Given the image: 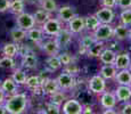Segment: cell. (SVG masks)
Here are the masks:
<instances>
[{"instance_id": "cell-25", "label": "cell", "mask_w": 131, "mask_h": 114, "mask_svg": "<svg viewBox=\"0 0 131 114\" xmlns=\"http://www.w3.org/2000/svg\"><path fill=\"white\" fill-rule=\"evenodd\" d=\"M116 57V53L112 49H104L99 55V60L103 64H113Z\"/></svg>"}, {"instance_id": "cell-5", "label": "cell", "mask_w": 131, "mask_h": 114, "mask_svg": "<svg viewBox=\"0 0 131 114\" xmlns=\"http://www.w3.org/2000/svg\"><path fill=\"white\" fill-rule=\"evenodd\" d=\"M57 83H58L60 90H69L72 89L75 86L74 75L70 72H63L57 77Z\"/></svg>"}, {"instance_id": "cell-6", "label": "cell", "mask_w": 131, "mask_h": 114, "mask_svg": "<svg viewBox=\"0 0 131 114\" xmlns=\"http://www.w3.org/2000/svg\"><path fill=\"white\" fill-rule=\"evenodd\" d=\"M60 110L64 114H82L83 105L77 99H66Z\"/></svg>"}, {"instance_id": "cell-26", "label": "cell", "mask_w": 131, "mask_h": 114, "mask_svg": "<svg viewBox=\"0 0 131 114\" xmlns=\"http://www.w3.org/2000/svg\"><path fill=\"white\" fill-rule=\"evenodd\" d=\"M26 32L27 31L17 26L10 31V38L15 44H19V42H22L23 40L26 39Z\"/></svg>"}, {"instance_id": "cell-23", "label": "cell", "mask_w": 131, "mask_h": 114, "mask_svg": "<svg viewBox=\"0 0 131 114\" xmlns=\"http://www.w3.org/2000/svg\"><path fill=\"white\" fill-rule=\"evenodd\" d=\"M129 30L130 29L127 26V25L120 24V25H117L116 27H114L113 37H114L116 40H120V41L125 40V39H128V37H129Z\"/></svg>"}, {"instance_id": "cell-12", "label": "cell", "mask_w": 131, "mask_h": 114, "mask_svg": "<svg viewBox=\"0 0 131 114\" xmlns=\"http://www.w3.org/2000/svg\"><path fill=\"white\" fill-rule=\"evenodd\" d=\"M67 24H69V27H67V29H69L73 34L81 33L83 30H85V26H84V17L78 16V15L73 17L71 21L67 23Z\"/></svg>"}, {"instance_id": "cell-10", "label": "cell", "mask_w": 131, "mask_h": 114, "mask_svg": "<svg viewBox=\"0 0 131 114\" xmlns=\"http://www.w3.org/2000/svg\"><path fill=\"white\" fill-rule=\"evenodd\" d=\"M95 15L99 19L100 24H111V23L114 21V17H115L113 8H107V7L100 8Z\"/></svg>"}, {"instance_id": "cell-32", "label": "cell", "mask_w": 131, "mask_h": 114, "mask_svg": "<svg viewBox=\"0 0 131 114\" xmlns=\"http://www.w3.org/2000/svg\"><path fill=\"white\" fill-rule=\"evenodd\" d=\"M39 5L42 9H45L48 13H55L58 9L56 0H41L39 2Z\"/></svg>"}, {"instance_id": "cell-18", "label": "cell", "mask_w": 131, "mask_h": 114, "mask_svg": "<svg viewBox=\"0 0 131 114\" xmlns=\"http://www.w3.org/2000/svg\"><path fill=\"white\" fill-rule=\"evenodd\" d=\"M119 85L123 86H130L131 85V72L129 68H124V70H119L114 78Z\"/></svg>"}, {"instance_id": "cell-8", "label": "cell", "mask_w": 131, "mask_h": 114, "mask_svg": "<svg viewBox=\"0 0 131 114\" xmlns=\"http://www.w3.org/2000/svg\"><path fill=\"white\" fill-rule=\"evenodd\" d=\"M73 38V33L69 29H62L60 31L55 35V41L59 46V48H66L67 46L71 44Z\"/></svg>"}, {"instance_id": "cell-9", "label": "cell", "mask_w": 131, "mask_h": 114, "mask_svg": "<svg viewBox=\"0 0 131 114\" xmlns=\"http://www.w3.org/2000/svg\"><path fill=\"white\" fill-rule=\"evenodd\" d=\"M74 16H77V12L72 6H63L57 9V18L62 23H69Z\"/></svg>"}, {"instance_id": "cell-41", "label": "cell", "mask_w": 131, "mask_h": 114, "mask_svg": "<svg viewBox=\"0 0 131 114\" xmlns=\"http://www.w3.org/2000/svg\"><path fill=\"white\" fill-rule=\"evenodd\" d=\"M117 6L121 9H130L131 8V0H117Z\"/></svg>"}, {"instance_id": "cell-46", "label": "cell", "mask_w": 131, "mask_h": 114, "mask_svg": "<svg viewBox=\"0 0 131 114\" xmlns=\"http://www.w3.org/2000/svg\"><path fill=\"white\" fill-rule=\"evenodd\" d=\"M25 1V4H30V5H38L39 4L40 1H41V0H24Z\"/></svg>"}, {"instance_id": "cell-28", "label": "cell", "mask_w": 131, "mask_h": 114, "mask_svg": "<svg viewBox=\"0 0 131 114\" xmlns=\"http://www.w3.org/2000/svg\"><path fill=\"white\" fill-rule=\"evenodd\" d=\"M25 86L29 88L30 90H39L41 88V79L38 75H31V77H27Z\"/></svg>"}, {"instance_id": "cell-49", "label": "cell", "mask_w": 131, "mask_h": 114, "mask_svg": "<svg viewBox=\"0 0 131 114\" xmlns=\"http://www.w3.org/2000/svg\"><path fill=\"white\" fill-rule=\"evenodd\" d=\"M129 70H130V72H131V63H130V65H129Z\"/></svg>"}, {"instance_id": "cell-42", "label": "cell", "mask_w": 131, "mask_h": 114, "mask_svg": "<svg viewBox=\"0 0 131 114\" xmlns=\"http://www.w3.org/2000/svg\"><path fill=\"white\" fill-rule=\"evenodd\" d=\"M9 5L10 0H0V13L9 11Z\"/></svg>"}, {"instance_id": "cell-51", "label": "cell", "mask_w": 131, "mask_h": 114, "mask_svg": "<svg viewBox=\"0 0 131 114\" xmlns=\"http://www.w3.org/2000/svg\"><path fill=\"white\" fill-rule=\"evenodd\" d=\"M130 88H131V85H130Z\"/></svg>"}, {"instance_id": "cell-36", "label": "cell", "mask_w": 131, "mask_h": 114, "mask_svg": "<svg viewBox=\"0 0 131 114\" xmlns=\"http://www.w3.org/2000/svg\"><path fill=\"white\" fill-rule=\"evenodd\" d=\"M120 21L121 24L130 26L131 25V9H123L120 14Z\"/></svg>"}, {"instance_id": "cell-30", "label": "cell", "mask_w": 131, "mask_h": 114, "mask_svg": "<svg viewBox=\"0 0 131 114\" xmlns=\"http://www.w3.org/2000/svg\"><path fill=\"white\" fill-rule=\"evenodd\" d=\"M34 21H36V24L38 25H42L45 22H47L48 19L50 18V13L46 12L45 9H38V11L33 14Z\"/></svg>"}, {"instance_id": "cell-17", "label": "cell", "mask_w": 131, "mask_h": 114, "mask_svg": "<svg viewBox=\"0 0 131 114\" xmlns=\"http://www.w3.org/2000/svg\"><path fill=\"white\" fill-rule=\"evenodd\" d=\"M26 38L29 40H31L34 44H40L41 41H43L45 38V33L42 31V29H39V27H32V29L27 30L26 32Z\"/></svg>"}, {"instance_id": "cell-31", "label": "cell", "mask_w": 131, "mask_h": 114, "mask_svg": "<svg viewBox=\"0 0 131 114\" xmlns=\"http://www.w3.org/2000/svg\"><path fill=\"white\" fill-rule=\"evenodd\" d=\"M24 8H25L24 0H12L10 5H9V11L15 15H18L21 13H23Z\"/></svg>"}, {"instance_id": "cell-38", "label": "cell", "mask_w": 131, "mask_h": 114, "mask_svg": "<svg viewBox=\"0 0 131 114\" xmlns=\"http://www.w3.org/2000/svg\"><path fill=\"white\" fill-rule=\"evenodd\" d=\"M45 112L48 114H59L60 113V106L56 105V104L49 102L46 104V108H45Z\"/></svg>"}, {"instance_id": "cell-39", "label": "cell", "mask_w": 131, "mask_h": 114, "mask_svg": "<svg viewBox=\"0 0 131 114\" xmlns=\"http://www.w3.org/2000/svg\"><path fill=\"white\" fill-rule=\"evenodd\" d=\"M58 57H59V60H60V63H62V65H64V66H67V65L72 64V62H73V58L69 53L58 54Z\"/></svg>"}, {"instance_id": "cell-29", "label": "cell", "mask_w": 131, "mask_h": 114, "mask_svg": "<svg viewBox=\"0 0 131 114\" xmlns=\"http://www.w3.org/2000/svg\"><path fill=\"white\" fill-rule=\"evenodd\" d=\"M46 65L48 67V70L54 72V71H57L59 67H62V63L59 60L58 55H54V56H49L46 60Z\"/></svg>"}, {"instance_id": "cell-2", "label": "cell", "mask_w": 131, "mask_h": 114, "mask_svg": "<svg viewBox=\"0 0 131 114\" xmlns=\"http://www.w3.org/2000/svg\"><path fill=\"white\" fill-rule=\"evenodd\" d=\"M114 27L111 26V24H100L97 29L92 32L96 41H107L111 38H113Z\"/></svg>"}, {"instance_id": "cell-14", "label": "cell", "mask_w": 131, "mask_h": 114, "mask_svg": "<svg viewBox=\"0 0 131 114\" xmlns=\"http://www.w3.org/2000/svg\"><path fill=\"white\" fill-rule=\"evenodd\" d=\"M116 96L114 92H111V91H104L102 94V97H100V104L102 106L107 110V108H114L116 106Z\"/></svg>"}, {"instance_id": "cell-48", "label": "cell", "mask_w": 131, "mask_h": 114, "mask_svg": "<svg viewBox=\"0 0 131 114\" xmlns=\"http://www.w3.org/2000/svg\"><path fill=\"white\" fill-rule=\"evenodd\" d=\"M128 39H129L130 41H131V29L129 30V37H128Z\"/></svg>"}, {"instance_id": "cell-27", "label": "cell", "mask_w": 131, "mask_h": 114, "mask_svg": "<svg viewBox=\"0 0 131 114\" xmlns=\"http://www.w3.org/2000/svg\"><path fill=\"white\" fill-rule=\"evenodd\" d=\"M95 41H96V39H95V37L92 33L84 35V37L81 39V41H80V53H81V54H87L88 48L94 44Z\"/></svg>"}, {"instance_id": "cell-1", "label": "cell", "mask_w": 131, "mask_h": 114, "mask_svg": "<svg viewBox=\"0 0 131 114\" xmlns=\"http://www.w3.org/2000/svg\"><path fill=\"white\" fill-rule=\"evenodd\" d=\"M29 98L25 94H14L5 102V107L9 114H22L27 110Z\"/></svg>"}, {"instance_id": "cell-47", "label": "cell", "mask_w": 131, "mask_h": 114, "mask_svg": "<svg viewBox=\"0 0 131 114\" xmlns=\"http://www.w3.org/2000/svg\"><path fill=\"white\" fill-rule=\"evenodd\" d=\"M0 114H7V110L5 107V105L0 104Z\"/></svg>"}, {"instance_id": "cell-24", "label": "cell", "mask_w": 131, "mask_h": 114, "mask_svg": "<svg viewBox=\"0 0 131 114\" xmlns=\"http://www.w3.org/2000/svg\"><path fill=\"white\" fill-rule=\"evenodd\" d=\"M99 25H100V22H99V19L97 18L96 15H89V16L84 17V26H85L87 31L92 33Z\"/></svg>"}, {"instance_id": "cell-45", "label": "cell", "mask_w": 131, "mask_h": 114, "mask_svg": "<svg viewBox=\"0 0 131 114\" xmlns=\"http://www.w3.org/2000/svg\"><path fill=\"white\" fill-rule=\"evenodd\" d=\"M5 96H6V92L1 89V87H0V104H2L5 102Z\"/></svg>"}, {"instance_id": "cell-3", "label": "cell", "mask_w": 131, "mask_h": 114, "mask_svg": "<svg viewBox=\"0 0 131 114\" xmlns=\"http://www.w3.org/2000/svg\"><path fill=\"white\" fill-rule=\"evenodd\" d=\"M41 29L45 34L55 37V35L62 30V22H60L58 18H51V17H50L47 22H45L43 24H42Z\"/></svg>"}, {"instance_id": "cell-20", "label": "cell", "mask_w": 131, "mask_h": 114, "mask_svg": "<svg viewBox=\"0 0 131 114\" xmlns=\"http://www.w3.org/2000/svg\"><path fill=\"white\" fill-rule=\"evenodd\" d=\"M117 73V68L114 66V64H104L100 68L99 74L104 78L105 80L114 79Z\"/></svg>"}, {"instance_id": "cell-19", "label": "cell", "mask_w": 131, "mask_h": 114, "mask_svg": "<svg viewBox=\"0 0 131 114\" xmlns=\"http://www.w3.org/2000/svg\"><path fill=\"white\" fill-rule=\"evenodd\" d=\"M22 65L29 70H33L38 66V57L33 53L29 51L27 54L22 56Z\"/></svg>"}, {"instance_id": "cell-40", "label": "cell", "mask_w": 131, "mask_h": 114, "mask_svg": "<svg viewBox=\"0 0 131 114\" xmlns=\"http://www.w3.org/2000/svg\"><path fill=\"white\" fill-rule=\"evenodd\" d=\"M100 5L107 8H114L117 6V0H100Z\"/></svg>"}, {"instance_id": "cell-11", "label": "cell", "mask_w": 131, "mask_h": 114, "mask_svg": "<svg viewBox=\"0 0 131 114\" xmlns=\"http://www.w3.org/2000/svg\"><path fill=\"white\" fill-rule=\"evenodd\" d=\"M41 90L43 94H46L48 96H51L52 94L57 92L58 90H60L58 83H57L56 79H41Z\"/></svg>"}, {"instance_id": "cell-22", "label": "cell", "mask_w": 131, "mask_h": 114, "mask_svg": "<svg viewBox=\"0 0 131 114\" xmlns=\"http://www.w3.org/2000/svg\"><path fill=\"white\" fill-rule=\"evenodd\" d=\"M105 49L104 41H95L87 50V55L89 57H99L102 51Z\"/></svg>"}, {"instance_id": "cell-13", "label": "cell", "mask_w": 131, "mask_h": 114, "mask_svg": "<svg viewBox=\"0 0 131 114\" xmlns=\"http://www.w3.org/2000/svg\"><path fill=\"white\" fill-rule=\"evenodd\" d=\"M40 48L43 50L48 56H54V55H58L60 51L59 46L54 40H48V41H41L40 42Z\"/></svg>"}, {"instance_id": "cell-16", "label": "cell", "mask_w": 131, "mask_h": 114, "mask_svg": "<svg viewBox=\"0 0 131 114\" xmlns=\"http://www.w3.org/2000/svg\"><path fill=\"white\" fill-rule=\"evenodd\" d=\"M114 94L116 96L117 102H128L131 98V88L130 86L119 85Z\"/></svg>"}, {"instance_id": "cell-35", "label": "cell", "mask_w": 131, "mask_h": 114, "mask_svg": "<svg viewBox=\"0 0 131 114\" xmlns=\"http://www.w3.org/2000/svg\"><path fill=\"white\" fill-rule=\"evenodd\" d=\"M65 100H66V96L63 92V90H58L57 92L52 94V95L50 96V102L56 104V105H58V106L62 105L63 102H65Z\"/></svg>"}, {"instance_id": "cell-7", "label": "cell", "mask_w": 131, "mask_h": 114, "mask_svg": "<svg viewBox=\"0 0 131 114\" xmlns=\"http://www.w3.org/2000/svg\"><path fill=\"white\" fill-rule=\"evenodd\" d=\"M89 90L94 94H103L106 89V80L102 75H94L89 80Z\"/></svg>"}, {"instance_id": "cell-15", "label": "cell", "mask_w": 131, "mask_h": 114, "mask_svg": "<svg viewBox=\"0 0 131 114\" xmlns=\"http://www.w3.org/2000/svg\"><path fill=\"white\" fill-rule=\"evenodd\" d=\"M130 63H131L130 55L128 53H123V54L116 55L113 64H114V66L119 71V70H124V68H129Z\"/></svg>"}, {"instance_id": "cell-21", "label": "cell", "mask_w": 131, "mask_h": 114, "mask_svg": "<svg viewBox=\"0 0 131 114\" xmlns=\"http://www.w3.org/2000/svg\"><path fill=\"white\" fill-rule=\"evenodd\" d=\"M0 87H1V89L4 90L5 92L8 94V95H14V94H16L17 90H18V85H17L12 78H7L5 81H2Z\"/></svg>"}, {"instance_id": "cell-34", "label": "cell", "mask_w": 131, "mask_h": 114, "mask_svg": "<svg viewBox=\"0 0 131 114\" xmlns=\"http://www.w3.org/2000/svg\"><path fill=\"white\" fill-rule=\"evenodd\" d=\"M12 79L14 80L17 85H25L26 79H27V75H26V73H25L23 70L17 68V70H15L14 73H13Z\"/></svg>"}, {"instance_id": "cell-37", "label": "cell", "mask_w": 131, "mask_h": 114, "mask_svg": "<svg viewBox=\"0 0 131 114\" xmlns=\"http://www.w3.org/2000/svg\"><path fill=\"white\" fill-rule=\"evenodd\" d=\"M0 67L1 68H14L15 67V60L13 57L4 56L0 58Z\"/></svg>"}, {"instance_id": "cell-43", "label": "cell", "mask_w": 131, "mask_h": 114, "mask_svg": "<svg viewBox=\"0 0 131 114\" xmlns=\"http://www.w3.org/2000/svg\"><path fill=\"white\" fill-rule=\"evenodd\" d=\"M121 113L122 114H131V104L130 103L125 104V105L122 107V110H121Z\"/></svg>"}, {"instance_id": "cell-50", "label": "cell", "mask_w": 131, "mask_h": 114, "mask_svg": "<svg viewBox=\"0 0 131 114\" xmlns=\"http://www.w3.org/2000/svg\"><path fill=\"white\" fill-rule=\"evenodd\" d=\"M0 86H1V81H0Z\"/></svg>"}, {"instance_id": "cell-44", "label": "cell", "mask_w": 131, "mask_h": 114, "mask_svg": "<svg viewBox=\"0 0 131 114\" xmlns=\"http://www.w3.org/2000/svg\"><path fill=\"white\" fill-rule=\"evenodd\" d=\"M89 113H92V107L89 105L87 106H83V110H82V114H89Z\"/></svg>"}, {"instance_id": "cell-33", "label": "cell", "mask_w": 131, "mask_h": 114, "mask_svg": "<svg viewBox=\"0 0 131 114\" xmlns=\"http://www.w3.org/2000/svg\"><path fill=\"white\" fill-rule=\"evenodd\" d=\"M2 54H4L5 56L14 58L18 54V46L16 44H6L2 47Z\"/></svg>"}, {"instance_id": "cell-4", "label": "cell", "mask_w": 131, "mask_h": 114, "mask_svg": "<svg viewBox=\"0 0 131 114\" xmlns=\"http://www.w3.org/2000/svg\"><path fill=\"white\" fill-rule=\"evenodd\" d=\"M16 24L18 27L27 31V30L32 29V27L36 25V21H34L33 15L23 12V13H21V14L16 15Z\"/></svg>"}]
</instances>
